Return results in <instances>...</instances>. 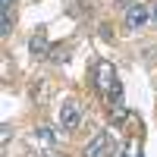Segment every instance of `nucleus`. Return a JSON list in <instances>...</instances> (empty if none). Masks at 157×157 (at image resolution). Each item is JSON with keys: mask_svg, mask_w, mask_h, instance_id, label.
Here are the masks:
<instances>
[{"mask_svg": "<svg viewBox=\"0 0 157 157\" xmlns=\"http://www.w3.org/2000/svg\"><path fill=\"white\" fill-rule=\"evenodd\" d=\"M78 120H82V107H78V101L75 98H66L60 104V126L63 129H75Z\"/></svg>", "mask_w": 157, "mask_h": 157, "instance_id": "f257e3e1", "label": "nucleus"}, {"mask_svg": "<svg viewBox=\"0 0 157 157\" xmlns=\"http://www.w3.org/2000/svg\"><path fill=\"white\" fill-rule=\"evenodd\" d=\"M151 19V6H145V3H132L126 10V29H141Z\"/></svg>", "mask_w": 157, "mask_h": 157, "instance_id": "f03ea898", "label": "nucleus"}, {"mask_svg": "<svg viewBox=\"0 0 157 157\" xmlns=\"http://www.w3.org/2000/svg\"><path fill=\"white\" fill-rule=\"evenodd\" d=\"M107 145H110V135H107V132H98V135H94V138H91L88 145L82 148V157H104Z\"/></svg>", "mask_w": 157, "mask_h": 157, "instance_id": "7ed1b4c3", "label": "nucleus"}, {"mask_svg": "<svg viewBox=\"0 0 157 157\" xmlns=\"http://www.w3.org/2000/svg\"><path fill=\"white\" fill-rule=\"evenodd\" d=\"M29 50H32V57H35V60H44V57H50V47H47V32H44V29L32 35Z\"/></svg>", "mask_w": 157, "mask_h": 157, "instance_id": "20e7f679", "label": "nucleus"}, {"mask_svg": "<svg viewBox=\"0 0 157 157\" xmlns=\"http://www.w3.org/2000/svg\"><path fill=\"white\" fill-rule=\"evenodd\" d=\"M98 85H101L104 91H110V88L116 85V69L110 66V63H98Z\"/></svg>", "mask_w": 157, "mask_h": 157, "instance_id": "39448f33", "label": "nucleus"}, {"mask_svg": "<svg viewBox=\"0 0 157 157\" xmlns=\"http://www.w3.org/2000/svg\"><path fill=\"white\" fill-rule=\"evenodd\" d=\"M13 32V16H10V6H3V16H0V35H10Z\"/></svg>", "mask_w": 157, "mask_h": 157, "instance_id": "423d86ee", "label": "nucleus"}, {"mask_svg": "<svg viewBox=\"0 0 157 157\" xmlns=\"http://www.w3.org/2000/svg\"><path fill=\"white\" fill-rule=\"evenodd\" d=\"M50 60H54V63H66V60H69V47H54Z\"/></svg>", "mask_w": 157, "mask_h": 157, "instance_id": "0eeeda50", "label": "nucleus"}, {"mask_svg": "<svg viewBox=\"0 0 157 157\" xmlns=\"http://www.w3.org/2000/svg\"><path fill=\"white\" fill-rule=\"evenodd\" d=\"M38 135H41L44 141H54V132H47V129H38Z\"/></svg>", "mask_w": 157, "mask_h": 157, "instance_id": "6e6552de", "label": "nucleus"}, {"mask_svg": "<svg viewBox=\"0 0 157 157\" xmlns=\"http://www.w3.org/2000/svg\"><path fill=\"white\" fill-rule=\"evenodd\" d=\"M116 154V145H113V138H110V145H107V151H104V157H113Z\"/></svg>", "mask_w": 157, "mask_h": 157, "instance_id": "1a4fd4ad", "label": "nucleus"}, {"mask_svg": "<svg viewBox=\"0 0 157 157\" xmlns=\"http://www.w3.org/2000/svg\"><path fill=\"white\" fill-rule=\"evenodd\" d=\"M151 22L157 25V0H154V3H151Z\"/></svg>", "mask_w": 157, "mask_h": 157, "instance_id": "9d476101", "label": "nucleus"}, {"mask_svg": "<svg viewBox=\"0 0 157 157\" xmlns=\"http://www.w3.org/2000/svg\"><path fill=\"white\" fill-rule=\"evenodd\" d=\"M116 3H120L123 10H129V6H132V0H116Z\"/></svg>", "mask_w": 157, "mask_h": 157, "instance_id": "9b49d317", "label": "nucleus"}, {"mask_svg": "<svg viewBox=\"0 0 157 157\" xmlns=\"http://www.w3.org/2000/svg\"><path fill=\"white\" fill-rule=\"evenodd\" d=\"M0 3H3V6H10V3H13V0H0Z\"/></svg>", "mask_w": 157, "mask_h": 157, "instance_id": "f8f14e48", "label": "nucleus"}, {"mask_svg": "<svg viewBox=\"0 0 157 157\" xmlns=\"http://www.w3.org/2000/svg\"><path fill=\"white\" fill-rule=\"evenodd\" d=\"M138 157H141V154H138Z\"/></svg>", "mask_w": 157, "mask_h": 157, "instance_id": "ddd939ff", "label": "nucleus"}]
</instances>
